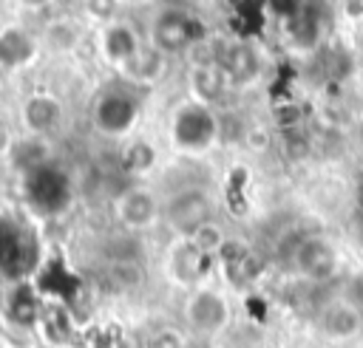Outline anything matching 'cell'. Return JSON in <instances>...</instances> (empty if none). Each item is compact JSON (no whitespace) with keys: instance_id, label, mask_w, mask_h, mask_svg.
I'll return each instance as SVG.
<instances>
[{"instance_id":"obj_8","label":"cell","mask_w":363,"mask_h":348,"mask_svg":"<svg viewBox=\"0 0 363 348\" xmlns=\"http://www.w3.org/2000/svg\"><path fill=\"white\" fill-rule=\"evenodd\" d=\"M196 23L184 14V11H176V8H164L156 20H153V28H150V42L159 54H176L182 48H187L193 40H196Z\"/></svg>"},{"instance_id":"obj_3","label":"cell","mask_w":363,"mask_h":348,"mask_svg":"<svg viewBox=\"0 0 363 348\" xmlns=\"http://www.w3.org/2000/svg\"><path fill=\"white\" fill-rule=\"evenodd\" d=\"M162 218L176 238H193L213 221V198L204 187H182L164 201Z\"/></svg>"},{"instance_id":"obj_19","label":"cell","mask_w":363,"mask_h":348,"mask_svg":"<svg viewBox=\"0 0 363 348\" xmlns=\"http://www.w3.org/2000/svg\"><path fill=\"white\" fill-rule=\"evenodd\" d=\"M264 6H267L269 11H275V14L286 17V20H292V17L303 8V3H301V0H264Z\"/></svg>"},{"instance_id":"obj_11","label":"cell","mask_w":363,"mask_h":348,"mask_svg":"<svg viewBox=\"0 0 363 348\" xmlns=\"http://www.w3.org/2000/svg\"><path fill=\"white\" fill-rule=\"evenodd\" d=\"M40 42L37 37L23 28V25H3L0 28V65L14 71V68H26L37 59Z\"/></svg>"},{"instance_id":"obj_17","label":"cell","mask_w":363,"mask_h":348,"mask_svg":"<svg viewBox=\"0 0 363 348\" xmlns=\"http://www.w3.org/2000/svg\"><path fill=\"white\" fill-rule=\"evenodd\" d=\"M147 348H187V334L176 325L156 328L147 340Z\"/></svg>"},{"instance_id":"obj_5","label":"cell","mask_w":363,"mask_h":348,"mask_svg":"<svg viewBox=\"0 0 363 348\" xmlns=\"http://www.w3.org/2000/svg\"><path fill=\"white\" fill-rule=\"evenodd\" d=\"M139 119V99L122 88H111L94 102V127L105 136H125Z\"/></svg>"},{"instance_id":"obj_20","label":"cell","mask_w":363,"mask_h":348,"mask_svg":"<svg viewBox=\"0 0 363 348\" xmlns=\"http://www.w3.org/2000/svg\"><path fill=\"white\" fill-rule=\"evenodd\" d=\"M113 6H116V0H85L88 14L96 17V20H108V17H113Z\"/></svg>"},{"instance_id":"obj_12","label":"cell","mask_w":363,"mask_h":348,"mask_svg":"<svg viewBox=\"0 0 363 348\" xmlns=\"http://www.w3.org/2000/svg\"><path fill=\"white\" fill-rule=\"evenodd\" d=\"M218 71L224 74L227 85H250L258 71H261V59L255 54L252 45L247 42H235V45H227L224 54H221V62H218Z\"/></svg>"},{"instance_id":"obj_1","label":"cell","mask_w":363,"mask_h":348,"mask_svg":"<svg viewBox=\"0 0 363 348\" xmlns=\"http://www.w3.org/2000/svg\"><path fill=\"white\" fill-rule=\"evenodd\" d=\"M182 320H184V328L199 340H216L230 328L233 306L224 291L201 283L187 291L182 303Z\"/></svg>"},{"instance_id":"obj_18","label":"cell","mask_w":363,"mask_h":348,"mask_svg":"<svg viewBox=\"0 0 363 348\" xmlns=\"http://www.w3.org/2000/svg\"><path fill=\"white\" fill-rule=\"evenodd\" d=\"M45 37H48V42H51L57 51H68V48H74V42H77V28H74L71 23L60 20V23H51V25H48Z\"/></svg>"},{"instance_id":"obj_6","label":"cell","mask_w":363,"mask_h":348,"mask_svg":"<svg viewBox=\"0 0 363 348\" xmlns=\"http://www.w3.org/2000/svg\"><path fill=\"white\" fill-rule=\"evenodd\" d=\"M162 209H164V204L147 187H128L113 201V215H116L119 226L128 232H145V229L156 226L162 218Z\"/></svg>"},{"instance_id":"obj_4","label":"cell","mask_w":363,"mask_h":348,"mask_svg":"<svg viewBox=\"0 0 363 348\" xmlns=\"http://www.w3.org/2000/svg\"><path fill=\"white\" fill-rule=\"evenodd\" d=\"M292 269L309 283H326L340 272V252L323 235H309L292 249Z\"/></svg>"},{"instance_id":"obj_9","label":"cell","mask_w":363,"mask_h":348,"mask_svg":"<svg viewBox=\"0 0 363 348\" xmlns=\"http://www.w3.org/2000/svg\"><path fill=\"white\" fill-rule=\"evenodd\" d=\"M20 122L26 127L28 136H48L60 127L62 122V102L54 96V93H45V91H37V93H28L20 105Z\"/></svg>"},{"instance_id":"obj_2","label":"cell","mask_w":363,"mask_h":348,"mask_svg":"<svg viewBox=\"0 0 363 348\" xmlns=\"http://www.w3.org/2000/svg\"><path fill=\"white\" fill-rule=\"evenodd\" d=\"M218 136H221V124L210 105L193 99L176 108L170 119V141L179 153L201 156L218 141Z\"/></svg>"},{"instance_id":"obj_10","label":"cell","mask_w":363,"mask_h":348,"mask_svg":"<svg viewBox=\"0 0 363 348\" xmlns=\"http://www.w3.org/2000/svg\"><path fill=\"white\" fill-rule=\"evenodd\" d=\"M207 260H210V255L201 252L190 238H179V243L167 255V274L173 283L187 286V291H190V289L201 286L204 272H207Z\"/></svg>"},{"instance_id":"obj_13","label":"cell","mask_w":363,"mask_h":348,"mask_svg":"<svg viewBox=\"0 0 363 348\" xmlns=\"http://www.w3.org/2000/svg\"><path fill=\"white\" fill-rule=\"evenodd\" d=\"M99 48H102V57L111 62V65H116V68H125L136 54H139V37H136V31L130 28V25H125V23H111V25H105V31H102V37H99Z\"/></svg>"},{"instance_id":"obj_7","label":"cell","mask_w":363,"mask_h":348,"mask_svg":"<svg viewBox=\"0 0 363 348\" xmlns=\"http://www.w3.org/2000/svg\"><path fill=\"white\" fill-rule=\"evenodd\" d=\"M318 328L329 342H337V345L354 342L363 334V308L346 297L329 300L318 314Z\"/></svg>"},{"instance_id":"obj_21","label":"cell","mask_w":363,"mask_h":348,"mask_svg":"<svg viewBox=\"0 0 363 348\" xmlns=\"http://www.w3.org/2000/svg\"><path fill=\"white\" fill-rule=\"evenodd\" d=\"M14 3H20V6H26V8H43V6H48L51 0H14Z\"/></svg>"},{"instance_id":"obj_15","label":"cell","mask_w":363,"mask_h":348,"mask_svg":"<svg viewBox=\"0 0 363 348\" xmlns=\"http://www.w3.org/2000/svg\"><path fill=\"white\" fill-rule=\"evenodd\" d=\"M224 88H227V79H224V74L218 71V65H204V68H199L196 76H193L196 102H201V105L218 99Z\"/></svg>"},{"instance_id":"obj_16","label":"cell","mask_w":363,"mask_h":348,"mask_svg":"<svg viewBox=\"0 0 363 348\" xmlns=\"http://www.w3.org/2000/svg\"><path fill=\"white\" fill-rule=\"evenodd\" d=\"M153 164H156V150L147 141H133L125 150V167L130 173H147Z\"/></svg>"},{"instance_id":"obj_14","label":"cell","mask_w":363,"mask_h":348,"mask_svg":"<svg viewBox=\"0 0 363 348\" xmlns=\"http://www.w3.org/2000/svg\"><path fill=\"white\" fill-rule=\"evenodd\" d=\"M125 76H130L133 82H153V79H159L162 76V71H164V54H159L156 48H150V51H145V48H139V54L125 65V68H119Z\"/></svg>"},{"instance_id":"obj_22","label":"cell","mask_w":363,"mask_h":348,"mask_svg":"<svg viewBox=\"0 0 363 348\" xmlns=\"http://www.w3.org/2000/svg\"><path fill=\"white\" fill-rule=\"evenodd\" d=\"M360 232H363V221H360Z\"/></svg>"}]
</instances>
